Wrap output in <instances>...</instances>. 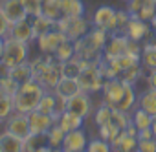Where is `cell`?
<instances>
[{"label":"cell","mask_w":156,"mask_h":152,"mask_svg":"<svg viewBox=\"0 0 156 152\" xmlns=\"http://www.w3.org/2000/svg\"><path fill=\"white\" fill-rule=\"evenodd\" d=\"M48 90L35 79L22 83L19 86V90L13 95V103H15V112H22V114H30L33 110H37L41 99L44 97Z\"/></svg>","instance_id":"cell-1"},{"label":"cell","mask_w":156,"mask_h":152,"mask_svg":"<svg viewBox=\"0 0 156 152\" xmlns=\"http://www.w3.org/2000/svg\"><path fill=\"white\" fill-rule=\"evenodd\" d=\"M28 55H30V42L17 40V39H13L9 35L4 39V55H2V60L9 68L17 66L20 62H26Z\"/></svg>","instance_id":"cell-2"},{"label":"cell","mask_w":156,"mask_h":152,"mask_svg":"<svg viewBox=\"0 0 156 152\" xmlns=\"http://www.w3.org/2000/svg\"><path fill=\"white\" fill-rule=\"evenodd\" d=\"M77 81H79V86L83 92H88V94H96V92H101L103 90V85H105V77L103 73L99 71V66L98 62H88L83 71L77 75Z\"/></svg>","instance_id":"cell-3"},{"label":"cell","mask_w":156,"mask_h":152,"mask_svg":"<svg viewBox=\"0 0 156 152\" xmlns=\"http://www.w3.org/2000/svg\"><path fill=\"white\" fill-rule=\"evenodd\" d=\"M57 28L70 39V40H77L85 37L88 31H90V22L83 17H62L57 20Z\"/></svg>","instance_id":"cell-4"},{"label":"cell","mask_w":156,"mask_h":152,"mask_svg":"<svg viewBox=\"0 0 156 152\" xmlns=\"http://www.w3.org/2000/svg\"><path fill=\"white\" fill-rule=\"evenodd\" d=\"M64 40H70V39H68L59 28H53V29L42 33V35L37 39V42H39V50H41V53H44V55H53L55 50H57Z\"/></svg>","instance_id":"cell-5"},{"label":"cell","mask_w":156,"mask_h":152,"mask_svg":"<svg viewBox=\"0 0 156 152\" xmlns=\"http://www.w3.org/2000/svg\"><path fill=\"white\" fill-rule=\"evenodd\" d=\"M127 11L130 13L132 19L151 22V19L156 15V0H129Z\"/></svg>","instance_id":"cell-6"},{"label":"cell","mask_w":156,"mask_h":152,"mask_svg":"<svg viewBox=\"0 0 156 152\" xmlns=\"http://www.w3.org/2000/svg\"><path fill=\"white\" fill-rule=\"evenodd\" d=\"M116 13H118V9H114L112 6H99L94 11L92 26L101 28L108 33H114L116 31Z\"/></svg>","instance_id":"cell-7"},{"label":"cell","mask_w":156,"mask_h":152,"mask_svg":"<svg viewBox=\"0 0 156 152\" xmlns=\"http://www.w3.org/2000/svg\"><path fill=\"white\" fill-rule=\"evenodd\" d=\"M127 44H129V37L125 33H110V37L103 48V59L114 60L119 55L127 53Z\"/></svg>","instance_id":"cell-8"},{"label":"cell","mask_w":156,"mask_h":152,"mask_svg":"<svg viewBox=\"0 0 156 152\" xmlns=\"http://www.w3.org/2000/svg\"><path fill=\"white\" fill-rule=\"evenodd\" d=\"M123 90H125V83L119 77L105 81L103 90H101L103 92V103L108 105L110 108H116L119 99H121V95H123Z\"/></svg>","instance_id":"cell-9"},{"label":"cell","mask_w":156,"mask_h":152,"mask_svg":"<svg viewBox=\"0 0 156 152\" xmlns=\"http://www.w3.org/2000/svg\"><path fill=\"white\" fill-rule=\"evenodd\" d=\"M87 145H88V137H87L85 130L77 128V130L66 132L61 150L62 152H83V150H87Z\"/></svg>","instance_id":"cell-10"},{"label":"cell","mask_w":156,"mask_h":152,"mask_svg":"<svg viewBox=\"0 0 156 152\" xmlns=\"http://www.w3.org/2000/svg\"><path fill=\"white\" fill-rule=\"evenodd\" d=\"M66 110H72V112H75L77 116H81V117H88L92 114V99H90V94L81 90L79 94H75L73 97H70L66 101Z\"/></svg>","instance_id":"cell-11"},{"label":"cell","mask_w":156,"mask_h":152,"mask_svg":"<svg viewBox=\"0 0 156 152\" xmlns=\"http://www.w3.org/2000/svg\"><path fill=\"white\" fill-rule=\"evenodd\" d=\"M0 9H2L4 15L8 17L9 24H15V22L24 20V19L30 17L26 13V8L22 4V0H0Z\"/></svg>","instance_id":"cell-12"},{"label":"cell","mask_w":156,"mask_h":152,"mask_svg":"<svg viewBox=\"0 0 156 152\" xmlns=\"http://www.w3.org/2000/svg\"><path fill=\"white\" fill-rule=\"evenodd\" d=\"M28 119H30V132H33V134H46L55 125V121L50 114H44V112H39V110L30 112Z\"/></svg>","instance_id":"cell-13"},{"label":"cell","mask_w":156,"mask_h":152,"mask_svg":"<svg viewBox=\"0 0 156 152\" xmlns=\"http://www.w3.org/2000/svg\"><path fill=\"white\" fill-rule=\"evenodd\" d=\"M6 130L20 136V137H26L30 134V119H28V114H22V112H13L6 121Z\"/></svg>","instance_id":"cell-14"},{"label":"cell","mask_w":156,"mask_h":152,"mask_svg":"<svg viewBox=\"0 0 156 152\" xmlns=\"http://www.w3.org/2000/svg\"><path fill=\"white\" fill-rule=\"evenodd\" d=\"M151 31H152V28H151L149 22H145V20H141V19H132V17H130V20H129V24H127V28H125L123 33H125L129 39L141 42V40H145V39L149 37Z\"/></svg>","instance_id":"cell-15"},{"label":"cell","mask_w":156,"mask_h":152,"mask_svg":"<svg viewBox=\"0 0 156 152\" xmlns=\"http://www.w3.org/2000/svg\"><path fill=\"white\" fill-rule=\"evenodd\" d=\"M61 77H62V66H61V62L53 57L51 62L48 64L44 75L39 79V83H41L46 90H53V88L57 86V83L61 81Z\"/></svg>","instance_id":"cell-16"},{"label":"cell","mask_w":156,"mask_h":152,"mask_svg":"<svg viewBox=\"0 0 156 152\" xmlns=\"http://www.w3.org/2000/svg\"><path fill=\"white\" fill-rule=\"evenodd\" d=\"M0 152H26L24 150V137L4 128L0 132Z\"/></svg>","instance_id":"cell-17"},{"label":"cell","mask_w":156,"mask_h":152,"mask_svg":"<svg viewBox=\"0 0 156 152\" xmlns=\"http://www.w3.org/2000/svg\"><path fill=\"white\" fill-rule=\"evenodd\" d=\"M9 37L17 39V40H22V42H31V40H35L31 19L28 17V19H24V20H19V22L11 24V28H9Z\"/></svg>","instance_id":"cell-18"},{"label":"cell","mask_w":156,"mask_h":152,"mask_svg":"<svg viewBox=\"0 0 156 152\" xmlns=\"http://www.w3.org/2000/svg\"><path fill=\"white\" fill-rule=\"evenodd\" d=\"M53 92L59 95V97H62V99H70V97H73L75 94H79L81 92V86H79V81H77V77H61V81L57 83V86L53 88Z\"/></svg>","instance_id":"cell-19"},{"label":"cell","mask_w":156,"mask_h":152,"mask_svg":"<svg viewBox=\"0 0 156 152\" xmlns=\"http://www.w3.org/2000/svg\"><path fill=\"white\" fill-rule=\"evenodd\" d=\"M24 150L26 152H50L51 147L48 145V136L30 132L24 137Z\"/></svg>","instance_id":"cell-20"},{"label":"cell","mask_w":156,"mask_h":152,"mask_svg":"<svg viewBox=\"0 0 156 152\" xmlns=\"http://www.w3.org/2000/svg\"><path fill=\"white\" fill-rule=\"evenodd\" d=\"M112 150H119V152H132L138 148V137L136 136H130L127 134V130H121L112 141Z\"/></svg>","instance_id":"cell-21"},{"label":"cell","mask_w":156,"mask_h":152,"mask_svg":"<svg viewBox=\"0 0 156 152\" xmlns=\"http://www.w3.org/2000/svg\"><path fill=\"white\" fill-rule=\"evenodd\" d=\"M83 121H85V117H81V116H77L75 112H72V110H64L62 114H61V117H59V126L64 130V132H70V130H77V128H83Z\"/></svg>","instance_id":"cell-22"},{"label":"cell","mask_w":156,"mask_h":152,"mask_svg":"<svg viewBox=\"0 0 156 152\" xmlns=\"http://www.w3.org/2000/svg\"><path fill=\"white\" fill-rule=\"evenodd\" d=\"M136 106H140V108H143L145 112H149L151 116H154V114H156V88H154V86L145 88V90L138 95Z\"/></svg>","instance_id":"cell-23"},{"label":"cell","mask_w":156,"mask_h":152,"mask_svg":"<svg viewBox=\"0 0 156 152\" xmlns=\"http://www.w3.org/2000/svg\"><path fill=\"white\" fill-rule=\"evenodd\" d=\"M88 62H90V60H85V59H81V57L73 55L72 59L61 62V66H62V75H64V77H77V75L83 71V68H85Z\"/></svg>","instance_id":"cell-24"},{"label":"cell","mask_w":156,"mask_h":152,"mask_svg":"<svg viewBox=\"0 0 156 152\" xmlns=\"http://www.w3.org/2000/svg\"><path fill=\"white\" fill-rule=\"evenodd\" d=\"M9 75H11V77H13L19 85L31 81V79H33V71H31L30 60H26V62H20V64L13 66V68H11V71H9Z\"/></svg>","instance_id":"cell-25"},{"label":"cell","mask_w":156,"mask_h":152,"mask_svg":"<svg viewBox=\"0 0 156 152\" xmlns=\"http://www.w3.org/2000/svg\"><path fill=\"white\" fill-rule=\"evenodd\" d=\"M30 19H31V17H30ZM31 26H33V33H35V40H37L42 33H46V31L57 28V22L51 20V19H48V17H44V15H39V17H33V19H31Z\"/></svg>","instance_id":"cell-26"},{"label":"cell","mask_w":156,"mask_h":152,"mask_svg":"<svg viewBox=\"0 0 156 152\" xmlns=\"http://www.w3.org/2000/svg\"><path fill=\"white\" fill-rule=\"evenodd\" d=\"M41 6H42V15L51 19V20H59L62 19V4L61 0H41Z\"/></svg>","instance_id":"cell-27"},{"label":"cell","mask_w":156,"mask_h":152,"mask_svg":"<svg viewBox=\"0 0 156 152\" xmlns=\"http://www.w3.org/2000/svg\"><path fill=\"white\" fill-rule=\"evenodd\" d=\"M141 77H143V66H141V62L132 64V66L125 68V70L119 73V79H121L123 83H127V85H136Z\"/></svg>","instance_id":"cell-28"},{"label":"cell","mask_w":156,"mask_h":152,"mask_svg":"<svg viewBox=\"0 0 156 152\" xmlns=\"http://www.w3.org/2000/svg\"><path fill=\"white\" fill-rule=\"evenodd\" d=\"M62 4V17H83L85 4L83 0H61Z\"/></svg>","instance_id":"cell-29"},{"label":"cell","mask_w":156,"mask_h":152,"mask_svg":"<svg viewBox=\"0 0 156 152\" xmlns=\"http://www.w3.org/2000/svg\"><path fill=\"white\" fill-rule=\"evenodd\" d=\"M46 136H48V145L51 147V150H61L66 132L59 126V123H55V125H53V126L46 132Z\"/></svg>","instance_id":"cell-30"},{"label":"cell","mask_w":156,"mask_h":152,"mask_svg":"<svg viewBox=\"0 0 156 152\" xmlns=\"http://www.w3.org/2000/svg\"><path fill=\"white\" fill-rule=\"evenodd\" d=\"M132 123L136 125L138 130H141V128H149V126H152V116H151L149 112H145L143 108L136 106L134 112H132Z\"/></svg>","instance_id":"cell-31"},{"label":"cell","mask_w":156,"mask_h":152,"mask_svg":"<svg viewBox=\"0 0 156 152\" xmlns=\"http://www.w3.org/2000/svg\"><path fill=\"white\" fill-rule=\"evenodd\" d=\"M73 55H75V44H73V40H64V42L55 50V53H53V57H55L59 62H64V60L72 59Z\"/></svg>","instance_id":"cell-32"},{"label":"cell","mask_w":156,"mask_h":152,"mask_svg":"<svg viewBox=\"0 0 156 152\" xmlns=\"http://www.w3.org/2000/svg\"><path fill=\"white\" fill-rule=\"evenodd\" d=\"M15 112V103H13V95H8L4 94L0 97V121H6L11 114Z\"/></svg>","instance_id":"cell-33"},{"label":"cell","mask_w":156,"mask_h":152,"mask_svg":"<svg viewBox=\"0 0 156 152\" xmlns=\"http://www.w3.org/2000/svg\"><path fill=\"white\" fill-rule=\"evenodd\" d=\"M110 117H112V108L108 106V105H101L96 112H94V121H96V125L98 126H101V125H107L108 121H110Z\"/></svg>","instance_id":"cell-34"},{"label":"cell","mask_w":156,"mask_h":152,"mask_svg":"<svg viewBox=\"0 0 156 152\" xmlns=\"http://www.w3.org/2000/svg\"><path fill=\"white\" fill-rule=\"evenodd\" d=\"M87 150L88 152H110L112 150V145H110V141H107L103 137H98V139H90L88 141Z\"/></svg>","instance_id":"cell-35"},{"label":"cell","mask_w":156,"mask_h":152,"mask_svg":"<svg viewBox=\"0 0 156 152\" xmlns=\"http://www.w3.org/2000/svg\"><path fill=\"white\" fill-rule=\"evenodd\" d=\"M129 20H130V13L127 9H118V13H116V31L114 33H123Z\"/></svg>","instance_id":"cell-36"},{"label":"cell","mask_w":156,"mask_h":152,"mask_svg":"<svg viewBox=\"0 0 156 152\" xmlns=\"http://www.w3.org/2000/svg\"><path fill=\"white\" fill-rule=\"evenodd\" d=\"M22 4L26 8V13L33 19L42 15V6H41V0H22Z\"/></svg>","instance_id":"cell-37"},{"label":"cell","mask_w":156,"mask_h":152,"mask_svg":"<svg viewBox=\"0 0 156 152\" xmlns=\"http://www.w3.org/2000/svg\"><path fill=\"white\" fill-rule=\"evenodd\" d=\"M19 83L11 77V75H8V77H2L0 79V88H2L6 94H9V95H15V92L19 90Z\"/></svg>","instance_id":"cell-38"},{"label":"cell","mask_w":156,"mask_h":152,"mask_svg":"<svg viewBox=\"0 0 156 152\" xmlns=\"http://www.w3.org/2000/svg\"><path fill=\"white\" fill-rule=\"evenodd\" d=\"M138 152H156V139H140L138 141Z\"/></svg>","instance_id":"cell-39"},{"label":"cell","mask_w":156,"mask_h":152,"mask_svg":"<svg viewBox=\"0 0 156 152\" xmlns=\"http://www.w3.org/2000/svg\"><path fill=\"white\" fill-rule=\"evenodd\" d=\"M9 28H11V24L8 20V17L4 15L2 9H0V39H6L9 35Z\"/></svg>","instance_id":"cell-40"},{"label":"cell","mask_w":156,"mask_h":152,"mask_svg":"<svg viewBox=\"0 0 156 152\" xmlns=\"http://www.w3.org/2000/svg\"><path fill=\"white\" fill-rule=\"evenodd\" d=\"M152 137H154V134H152V128H151V126L138 130V141H140V139H152Z\"/></svg>","instance_id":"cell-41"},{"label":"cell","mask_w":156,"mask_h":152,"mask_svg":"<svg viewBox=\"0 0 156 152\" xmlns=\"http://www.w3.org/2000/svg\"><path fill=\"white\" fill-rule=\"evenodd\" d=\"M9 71H11V68H9L4 60H0V79H2V77H8Z\"/></svg>","instance_id":"cell-42"},{"label":"cell","mask_w":156,"mask_h":152,"mask_svg":"<svg viewBox=\"0 0 156 152\" xmlns=\"http://www.w3.org/2000/svg\"><path fill=\"white\" fill-rule=\"evenodd\" d=\"M147 81H149V86H154V88H156V70H152V71L149 73V79H147Z\"/></svg>","instance_id":"cell-43"},{"label":"cell","mask_w":156,"mask_h":152,"mask_svg":"<svg viewBox=\"0 0 156 152\" xmlns=\"http://www.w3.org/2000/svg\"><path fill=\"white\" fill-rule=\"evenodd\" d=\"M151 128H152V134H154V139H156V114L152 116V126Z\"/></svg>","instance_id":"cell-44"},{"label":"cell","mask_w":156,"mask_h":152,"mask_svg":"<svg viewBox=\"0 0 156 152\" xmlns=\"http://www.w3.org/2000/svg\"><path fill=\"white\" fill-rule=\"evenodd\" d=\"M2 55H4V39H0V60H2Z\"/></svg>","instance_id":"cell-45"},{"label":"cell","mask_w":156,"mask_h":152,"mask_svg":"<svg viewBox=\"0 0 156 152\" xmlns=\"http://www.w3.org/2000/svg\"><path fill=\"white\" fill-rule=\"evenodd\" d=\"M149 24H151V28H152V29H156V17H152Z\"/></svg>","instance_id":"cell-46"},{"label":"cell","mask_w":156,"mask_h":152,"mask_svg":"<svg viewBox=\"0 0 156 152\" xmlns=\"http://www.w3.org/2000/svg\"><path fill=\"white\" fill-rule=\"evenodd\" d=\"M4 94H6V92H4V90H2V88H0V97H2V95H4ZM8 95H9V94H8Z\"/></svg>","instance_id":"cell-47"},{"label":"cell","mask_w":156,"mask_h":152,"mask_svg":"<svg viewBox=\"0 0 156 152\" xmlns=\"http://www.w3.org/2000/svg\"><path fill=\"white\" fill-rule=\"evenodd\" d=\"M123 2H129V0H123Z\"/></svg>","instance_id":"cell-48"},{"label":"cell","mask_w":156,"mask_h":152,"mask_svg":"<svg viewBox=\"0 0 156 152\" xmlns=\"http://www.w3.org/2000/svg\"><path fill=\"white\" fill-rule=\"evenodd\" d=\"M0 123H2V121H0Z\"/></svg>","instance_id":"cell-49"},{"label":"cell","mask_w":156,"mask_h":152,"mask_svg":"<svg viewBox=\"0 0 156 152\" xmlns=\"http://www.w3.org/2000/svg\"><path fill=\"white\" fill-rule=\"evenodd\" d=\"M154 17H156V15H154Z\"/></svg>","instance_id":"cell-50"}]
</instances>
